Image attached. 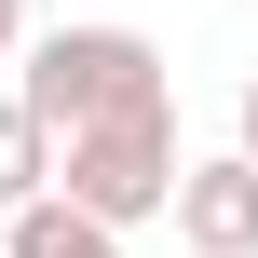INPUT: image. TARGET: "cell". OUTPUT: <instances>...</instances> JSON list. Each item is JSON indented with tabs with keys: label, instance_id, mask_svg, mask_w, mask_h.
Masks as SVG:
<instances>
[{
	"label": "cell",
	"instance_id": "cell-1",
	"mask_svg": "<svg viewBox=\"0 0 258 258\" xmlns=\"http://www.w3.org/2000/svg\"><path fill=\"white\" fill-rule=\"evenodd\" d=\"M54 190H82L95 218H177V95H136L109 122H68L54 136Z\"/></svg>",
	"mask_w": 258,
	"mask_h": 258
},
{
	"label": "cell",
	"instance_id": "cell-7",
	"mask_svg": "<svg viewBox=\"0 0 258 258\" xmlns=\"http://www.w3.org/2000/svg\"><path fill=\"white\" fill-rule=\"evenodd\" d=\"M231 150H258V82H245V95H231Z\"/></svg>",
	"mask_w": 258,
	"mask_h": 258
},
{
	"label": "cell",
	"instance_id": "cell-4",
	"mask_svg": "<svg viewBox=\"0 0 258 258\" xmlns=\"http://www.w3.org/2000/svg\"><path fill=\"white\" fill-rule=\"evenodd\" d=\"M0 258H122V218H95L82 190H27L0 218Z\"/></svg>",
	"mask_w": 258,
	"mask_h": 258
},
{
	"label": "cell",
	"instance_id": "cell-6",
	"mask_svg": "<svg viewBox=\"0 0 258 258\" xmlns=\"http://www.w3.org/2000/svg\"><path fill=\"white\" fill-rule=\"evenodd\" d=\"M14 54H27V0H0V68H14Z\"/></svg>",
	"mask_w": 258,
	"mask_h": 258
},
{
	"label": "cell",
	"instance_id": "cell-5",
	"mask_svg": "<svg viewBox=\"0 0 258 258\" xmlns=\"http://www.w3.org/2000/svg\"><path fill=\"white\" fill-rule=\"evenodd\" d=\"M27 190H54V122H41L27 95H0V218H14Z\"/></svg>",
	"mask_w": 258,
	"mask_h": 258
},
{
	"label": "cell",
	"instance_id": "cell-2",
	"mask_svg": "<svg viewBox=\"0 0 258 258\" xmlns=\"http://www.w3.org/2000/svg\"><path fill=\"white\" fill-rule=\"evenodd\" d=\"M14 95H27L54 136H68V122H109V109L163 95V41H150V27H41L27 68H14Z\"/></svg>",
	"mask_w": 258,
	"mask_h": 258
},
{
	"label": "cell",
	"instance_id": "cell-3",
	"mask_svg": "<svg viewBox=\"0 0 258 258\" xmlns=\"http://www.w3.org/2000/svg\"><path fill=\"white\" fill-rule=\"evenodd\" d=\"M177 245L190 258H258V150L177 163Z\"/></svg>",
	"mask_w": 258,
	"mask_h": 258
}]
</instances>
